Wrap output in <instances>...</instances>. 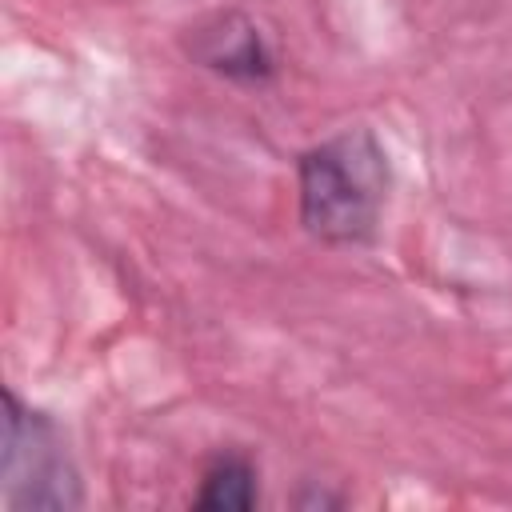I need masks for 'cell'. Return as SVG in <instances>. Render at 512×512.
I'll use <instances>...</instances> for the list:
<instances>
[{"mask_svg": "<svg viewBox=\"0 0 512 512\" xmlns=\"http://www.w3.org/2000/svg\"><path fill=\"white\" fill-rule=\"evenodd\" d=\"M184 52L192 56V64H200L232 84H264L276 72L264 32L240 8H220L204 20H196L184 36Z\"/></svg>", "mask_w": 512, "mask_h": 512, "instance_id": "3957f363", "label": "cell"}, {"mask_svg": "<svg viewBox=\"0 0 512 512\" xmlns=\"http://www.w3.org/2000/svg\"><path fill=\"white\" fill-rule=\"evenodd\" d=\"M0 504L8 512H72L84 504L80 472L60 424L4 388Z\"/></svg>", "mask_w": 512, "mask_h": 512, "instance_id": "7a4b0ae2", "label": "cell"}, {"mask_svg": "<svg viewBox=\"0 0 512 512\" xmlns=\"http://www.w3.org/2000/svg\"><path fill=\"white\" fill-rule=\"evenodd\" d=\"M392 188V168L380 136L364 124L296 156V212L300 228L332 248L368 244L380 228Z\"/></svg>", "mask_w": 512, "mask_h": 512, "instance_id": "6da1fadb", "label": "cell"}, {"mask_svg": "<svg viewBox=\"0 0 512 512\" xmlns=\"http://www.w3.org/2000/svg\"><path fill=\"white\" fill-rule=\"evenodd\" d=\"M296 504H300V508H340V504H344V496H328V492H304Z\"/></svg>", "mask_w": 512, "mask_h": 512, "instance_id": "5b68a950", "label": "cell"}, {"mask_svg": "<svg viewBox=\"0 0 512 512\" xmlns=\"http://www.w3.org/2000/svg\"><path fill=\"white\" fill-rule=\"evenodd\" d=\"M256 504H260L256 460L248 452H236V448L216 452L200 472V488L192 496V508H200V512H252Z\"/></svg>", "mask_w": 512, "mask_h": 512, "instance_id": "277c9868", "label": "cell"}]
</instances>
